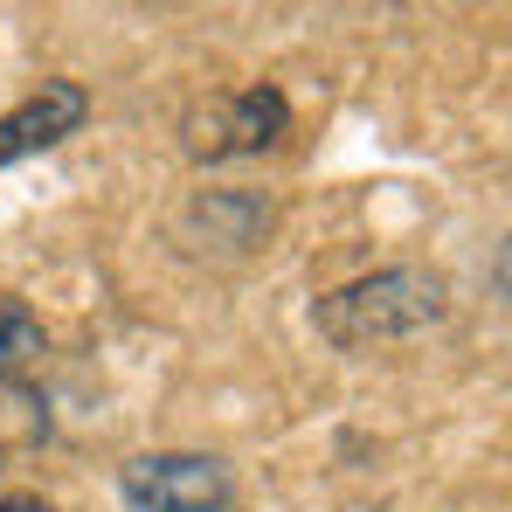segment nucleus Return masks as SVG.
<instances>
[{"label": "nucleus", "instance_id": "2", "mask_svg": "<svg viewBox=\"0 0 512 512\" xmlns=\"http://www.w3.org/2000/svg\"><path fill=\"white\" fill-rule=\"evenodd\" d=\"M284 132H291V97L277 84H250V90H229V97H208V104H194V111L180 118V146H187V160H201V167L270 153Z\"/></svg>", "mask_w": 512, "mask_h": 512}, {"label": "nucleus", "instance_id": "1", "mask_svg": "<svg viewBox=\"0 0 512 512\" xmlns=\"http://www.w3.org/2000/svg\"><path fill=\"white\" fill-rule=\"evenodd\" d=\"M450 312V291L436 270H416V263H395V270H374V277H353L340 291H326L312 305L319 333L346 353L360 346H381V340H409Z\"/></svg>", "mask_w": 512, "mask_h": 512}, {"label": "nucleus", "instance_id": "6", "mask_svg": "<svg viewBox=\"0 0 512 512\" xmlns=\"http://www.w3.org/2000/svg\"><path fill=\"white\" fill-rule=\"evenodd\" d=\"M49 436V402H35L21 381H0V471L14 443H42Z\"/></svg>", "mask_w": 512, "mask_h": 512}, {"label": "nucleus", "instance_id": "5", "mask_svg": "<svg viewBox=\"0 0 512 512\" xmlns=\"http://www.w3.org/2000/svg\"><path fill=\"white\" fill-rule=\"evenodd\" d=\"M42 353H49L42 319H35L21 298H7V291H0V381H21V374H28Z\"/></svg>", "mask_w": 512, "mask_h": 512}, {"label": "nucleus", "instance_id": "3", "mask_svg": "<svg viewBox=\"0 0 512 512\" xmlns=\"http://www.w3.org/2000/svg\"><path fill=\"white\" fill-rule=\"evenodd\" d=\"M118 499L132 512H229L236 471L208 450H153L118 471Z\"/></svg>", "mask_w": 512, "mask_h": 512}, {"label": "nucleus", "instance_id": "4", "mask_svg": "<svg viewBox=\"0 0 512 512\" xmlns=\"http://www.w3.org/2000/svg\"><path fill=\"white\" fill-rule=\"evenodd\" d=\"M90 90L70 77H49L42 90H28L14 111H0V167H21L35 153H56L70 132H84Z\"/></svg>", "mask_w": 512, "mask_h": 512}, {"label": "nucleus", "instance_id": "7", "mask_svg": "<svg viewBox=\"0 0 512 512\" xmlns=\"http://www.w3.org/2000/svg\"><path fill=\"white\" fill-rule=\"evenodd\" d=\"M0 512H56V506H42V499H0Z\"/></svg>", "mask_w": 512, "mask_h": 512}]
</instances>
